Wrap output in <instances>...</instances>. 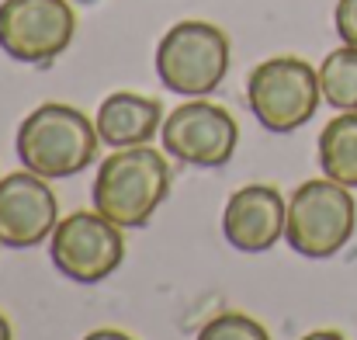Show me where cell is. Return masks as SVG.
Segmentation results:
<instances>
[{
	"instance_id": "10",
	"label": "cell",
	"mask_w": 357,
	"mask_h": 340,
	"mask_svg": "<svg viewBox=\"0 0 357 340\" xmlns=\"http://www.w3.org/2000/svg\"><path fill=\"white\" fill-rule=\"evenodd\" d=\"M288 202L274 184H243L222 209V232L243 253H264L281 243Z\"/></svg>"
},
{
	"instance_id": "3",
	"label": "cell",
	"mask_w": 357,
	"mask_h": 340,
	"mask_svg": "<svg viewBox=\"0 0 357 340\" xmlns=\"http://www.w3.org/2000/svg\"><path fill=\"white\" fill-rule=\"evenodd\" d=\"M233 63L229 35L212 21H177L156 45V77L167 91L184 98L212 94Z\"/></svg>"
},
{
	"instance_id": "6",
	"label": "cell",
	"mask_w": 357,
	"mask_h": 340,
	"mask_svg": "<svg viewBox=\"0 0 357 340\" xmlns=\"http://www.w3.org/2000/svg\"><path fill=\"white\" fill-rule=\"evenodd\" d=\"M49 257L56 271L80 285H98L112 278L125 260V236L98 209H77L59 219L49 236Z\"/></svg>"
},
{
	"instance_id": "2",
	"label": "cell",
	"mask_w": 357,
	"mask_h": 340,
	"mask_svg": "<svg viewBox=\"0 0 357 340\" xmlns=\"http://www.w3.org/2000/svg\"><path fill=\"white\" fill-rule=\"evenodd\" d=\"M98 125L80 108L63 101H45L35 112H28L14 139L21 167L45 181L77 177L98 156Z\"/></svg>"
},
{
	"instance_id": "13",
	"label": "cell",
	"mask_w": 357,
	"mask_h": 340,
	"mask_svg": "<svg viewBox=\"0 0 357 340\" xmlns=\"http://www.w3.org/2000/svg\"><path fill=\"white\" fill-rule=\"evenodd\" d=\"M323 101L337 112H357V49L340 45L319 66Z\"/></svg>"
},
{
	"instance_id": "1",
	"label": "cell",
	"mask_w": 357,
	"mask_h": 340,
	"mask_svg": "<svg viewBox=\"0 0 357 340\" xmlns=\"http://www.w3.org/2000/svg\"><path fill=\"white\" fill-rule=\"evenodd\" d=\"M170 184L174 177H170L167 153L153 146H128V149H115L98 163L91 202L115 226L139 229L167 202Z\"/></svg>"
},
{
	"instance_id": "4",
	"label": "cell",
	"mask_w": 357,
	"mask_h": 340,
	"mask_svg": "<svg viewBox=\"0 0 357 340\" xmlns=\"http://www.w3.org/2000/svg\"><path fill=\"white\" fill-rule=\"evenodd\" d=\"M354 229L357 205L351 188H344L330 177H312L291 191L284 239L295 253L312 257V260H326L351 243Z\"/></svg>"
},
{
	"instance_id": "12",
	"label": "cell",
	"mask_w": 357,
	"mask_h": 340,
	"mask_svg": "<svg viewBox=\"0 0 357 340\" xmlns=\"http://www.w3.org/2000/svg\"><path fill=\"white\" fill-rule=\"evenodd\" d=\"M319 167L323 177L357 188V112H340L319 132Z\"/></svg>"
},
{
	"instance_id": "11",
	"label": "cell",
	"mask_w": 357,
	"mask_h": 340,
	"mask_svg": "<svg viewBox=\"0 0 357 340\" xmlns=\"http://www.w3.org/2000/svg\"><path fill=\"white\" fill-rule=\"evenodd\" d=\"M163 118L167 114L156 98H146L135 91H115L98 105L94 125L105 146L128 149V146H149L153 135H160Z\"/></svg>"
},
{
	"instance_id": "18",
	"label": "cell",
	"mask_w": 357,
	"mask_h": 340,
	"mask_svg": "<svg viewBox=\"0 0 357 340\" xmlns=\"http://www.w3.org/2000/svg\"><path fill=\"white\" fill-rule=\"evenodd\" d=\"M0 340H14V327H10V320L0 313Z\"/></svg>"
},
{
	"instance_id": "17",
	"label": "cell",
	"mask_w": 357,
	"mask_h": 340,
	"mask_svg": "<svg viewBox=\"0 0 357 340\" xmlns=\"http://www.w3.org/2000/svg\"><path fill=\"white\" fill-rule=\"evenodd\" d=\"M302 340H347L340 330H312V334H305Z\"/></svg>"
},
{
	"instance_id": "14",
	"label": "cell",
	"mask_w": 357,
	"mask_h": 340,
	"mask_svg": "<svg viewBox=\"0 0 357 340\" xmlns=\"http://www.w3.org/2000/svg\"><path fill=\"white\" fill-rule=\"evenodd\" d=\"M195 340H271V334H267V327H264L260 320L229 309V313L212 316V320L198 330Z\"/></svg>"
},
{
	"instance_id": "7",
	"label": "cell",
	"mask_w": 357,
	"mask_h": 340,
	"mask_svg": "<svg viewBox=\"0 0 357 340\" xmlns=\"http://www.w3.org/2000/svg\"><path fill=\"white\" fill-rule=\"evenodd\" d=\"M77 35L70 0H3L0 3V49L31 66L59 59Z\"/></svg>"
},
{
	"instance_id": "16",
	"label": "cell",
	"mask_w": 357,
	"mask_h": 340,
	"mask_svg": "<svg viewBox=\"0 0 357 340\" xmlns=\"http://www.w3.org/2000/svg\"><path fill=\"white\" fill-rule=\"evenodd\" d=\"M84 340H135V337L125 334V330H115V327H101V330H91Z\"/></svg>"
},
{
	"instance_id": "8",
	"label": "cell",
	"mask_w": 357,
	"mask_h": 340,
	"mask_svg": "<svg viewBox=\"0 0 357 340\" xmlns=\"http://www.w3.org/2000/svg\"><path fill=\"white\" fill-rule=\"evenodd\" d=\"M163 153L188 163V167H222L233 160L239 142L236 118L222 105H212L205 98H188L163 118L160 128Z\"/></svg>"
},
{
	"instance_id": "9",
	"label": "cell",
	"mask_w": 357,
	"mask_h": 340,
	"mask_svg": "<svg viewBox=\"0 0 357 340\" xmlns=\"http://www.w3.org/2000/svg\"><path fill=\"white\" fill-rule=\"evenodd\" d=\"M59 226V202L45 177L31 170H14L0 177V243L10 250H28L49 243Z\"/></svg>"
},
{
	"instance_id": "15",
	"label": "cell",
	"mask_w": 357,
	"mask_h": 340,
	"mask_svg": "<svg viewBox=\"0 0 357 340\" xmlns=\"http://www.w3.org/2000/svg\"><path fill=\"white\" fill-rule=\"evenodd\" d=\"M333 24H337L340 42H344V45H354V49H357V0H337Z\"/></svg>"
},
{
	"instance_id": "5",
	"label": "cell",
	"mask_w": 357,
	"mask_h": 340,
	"mask_svg": "<svg viewBox=\"0 0 357 340\" xmlns=\"http://www.w3.org/2000/svg\"><path fill=\"white\" fill-rule=\"evenodd\" d=\"M319 101V70H312V63L298 56H271L257 63L246 77V105L253 118L274 135H288L312 121Z\"/></svg>"
}]
</instances>
